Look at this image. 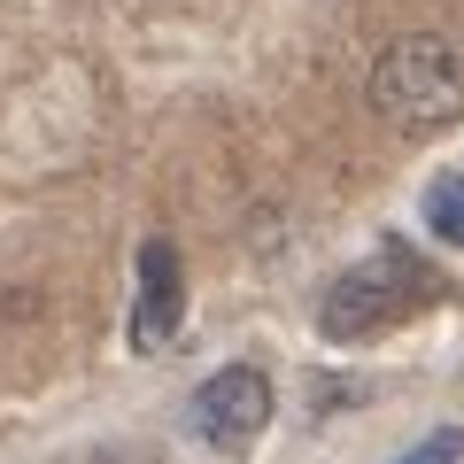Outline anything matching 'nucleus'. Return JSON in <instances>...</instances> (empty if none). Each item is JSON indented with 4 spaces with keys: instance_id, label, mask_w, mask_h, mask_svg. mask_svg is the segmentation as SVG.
<instances>
[{
    "instance_id": "nucleus-1",
    "label": "nucleus",
    "mask_w": 464,
    "mask_h": 464,
    "mask_svg": "<svg viewBox=\"0 0 464 464\" xmlns=\"http://www.w3.org/2000/svg\"><path fill=\"white\" fill-rule=\"evenodd\" d=\"M372 109H380L395 132H411V140L457 124V109H464V63H457V47L433 39V32L395 39V47L372 63Z\"/></svg>"
},
{
    "instance_id": "nucleus-5",
    "label": "nucleus",
    "mask_w": 464,
    "mask_h": 464,
    "mask_svg": "<svg viewBox=\"0 0 464 464\" xmlns=\"http://www.w3.org/2000/svg\"><path fill=\"white\" fill-rule=\"evenodd\" d=\"M426 225H433V240L464 248V179H433L426 186Z\"/></svg>"
},
{
    "instance_id": "nucleus-3",
    "label": "nucleus",
    "mask_w": 464,
    "mask_h": 464,
    "mask_svg": "<svg viewBox=\"0 0 464 464\" xmlns=\"http://www.w3.org/2000/svg\"><path fill=\"white\" fill-rule=\"evenodd\" d=\"M264 426H271V380H264L256 364H225V372L201 380V395H194V433H201L209 449L240 457Z\"/></svg>"
},
{
    "instance_id": "nucleus-4",
    "label": "nucleus",
    "mask_w": 464,
    "mask_h": 464,
    "mask_svg": "<svg viewBox=\"0 0 464 464\" xmlns=\"http://www.w3.org/2000/svg\"><path fill=\"white\" fill-rule=\"evenodd\" d=\"M170 325H179V248L170 240H148L140 248V310H132V341L163 348Z\"/></svg>"
},
{
    "instance_id": "nucleus-6",
    "label": "nucleus",
    "mask_w": 464,
    "mask_h": 464,
    "mask_svg": "<svg viewBox=\"0 0 464 464\" xmlns=\"http://www.w3.org/2000/svg\"><path fill=\"white\" fill-rule=\"evenodd\" d=\"M457 457H464V433H457V426H441V433H426L418 449H402L395 464H457Z\"/></svg>"
},
{
    "instance_id": "nucleus-2",
    "label": "nucleus",
    "mask_w": 464,
    "mask_h": 464,
    "mask_svg": "<svg viewBox=\"0 0 464 464\" xmlns=\"http://www.w3.org/2000/svg\"><path fill=\"white\" fill-rule=\"evenodd\" d=\"M418 302H433V271L411 248H372L364 264H348L325 286L317 325H325V341H364V333H387L395 317H411Z\"/></svg>"
}]
</instances>
